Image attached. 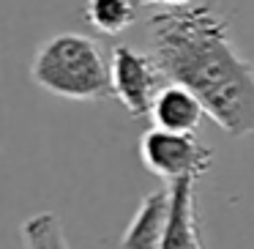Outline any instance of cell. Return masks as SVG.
I'll list each match as a JSON object with an SVG mask.
<instances>
[{
    "mask_svg": "<svg viewBox=\"0 0 254 249\" xmlns=\"http://www.w3.org/2000/svg\"><path fill=\"white\" fill-rule=\"evenodd\" d=\"M36 88L68 101L112 99L110 58L96 39L82 33H55L30 58Z\"/></svg>",
    "mask_w": 254,
    "mask_h": 249,
    "instance_id": "2",
    "label": "cell"
},
{
    "mask_svg": "<svg viewBox=\"0 0 254 249\" xmlns=\"http://www.w3.org/2000/svg\"><path fill=\"white\" fill-rule=\"evenodd\" d=\"M213 148L199 143L194 132H170V129H148L139 137V159L145 170L161 181H199L213 165Z\"/></svg>",
    "mask_w": 254,
    "mask_h": 249,
    "instance_id": "3",
    "label": "cell"
},
{
    "mask_svg": "<svg viewBox=\"0 0 254 249\" xmlns=\"http://www.w3.org/2000/svg\"><path fill=\"white\" fill-rule=\"evenodd\" d=\"M148 33L167 80L186 85L221 132L254 134V63L235 47L224 17L202 3L161 8Z\"/></svg>",
    "mask_w": 254,
    "mask_h": 249,
    "instance_id": "1",
    "label": "cell"
},
{
    "mask_svg": "<svg viewBox=\"0 0 254 249\" xmlns=\"http://www.w3.org/2000/svg\"><path fill=\"white\" fill-rule=\"evenodd\" d=\"M194 186L197 181H189V178L170 183V222L159 249H205Z\"/></svg>",
    "mask_w": 254,
    "mask_h": 249,
    "instance_id": "5",
    "label": "cell"
},
{
    "mask_svg": "<svg viewBox=\"0 0 254 249\" xmlns=\"http://www.w3.org/2000/svg\"><path fill=\"white\" fill-rule=\"evenodd\" d=\"M208 115L202 107V101L181 83H170L156 93L153 104H150L148 118L153 121V126L170 129V132H197V126L202 123V118Z\"/></svg>",
    "mask_w": 254,
    "mask_h": 249,
    "instance_id": "6",
    "label": "cell"
},
{
    "mask_svg": "<svg viewBox=\"0 0 254 249\" xmlns=\"http://www.w3.org/2000/svg\"><path fill=\"white\" fill-rule=\"evenodd\" d=\"M170 222V183L167 189L145 194L134 219L128 222L126 233L121 236V249H159Z\"/></svg>",
    "mask_w": 254,
    "mask_h": 249,
    "instance_id": "7",
    "label": "cell"
},
{
    "mask_svg": "<svg viewBox=\"0 0 254 249\" xmlns=\"http://www.w3.org/2000/svg\"><path fill=\"white\" fill-rule=\"evenodd\" d=\"M19 236H22V249H71L61 219L50 211L25 219Z\"/></svg>",
    "mask_w": 254,
    "mask_h": 249,
    "instance_id": "9",
    "label": "cell"
},
{
    "mask_svg": "<svg viewBox=\"0 0 254 249\" xmlns=\"http://www.w3.org/2000/svg\"><path fill=\"white\" fill-rule=\"evenodd\" d=\"M137 0H88L85 22L101 36H118L137 19Z\"/></svg>",
    "mask_w": 254,
    "mask_h": 249,
    "instance_id": "8",
    "label": "cell"
},
{
    "mask_svg": "<svg viewBox=\"0 0 254 249\" xmlns=\"http://www.w3.org/2000/svg\"><path fill=\"white\" fill-rule=\"evenodd\" d=\"M139 6H159V8H181V6H191L197 0H137Z\"/></svg>",
    "mask_w": 254,
    "mask_h": 249,
    "instance_id": "10",
    "label": "cell"
},
{
    "mask_svg": "<svg viewBox=\"0 0 254 249\" xmlns=\"http://www.w3.org/2000/svg\"><path fill=\"white\" fill-rule=\"evenodd\" d=\"M110 83L112 99L121 101L131 118H145L156 93L167 85V74L153 52H139L128 44H118L110 52Z\"/></svg>",
    "mask_w": 254,
    "mask_h": 249,
    "instance_id": "4",
    "label": "cell"
}]
</instances>
